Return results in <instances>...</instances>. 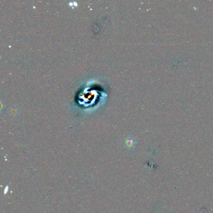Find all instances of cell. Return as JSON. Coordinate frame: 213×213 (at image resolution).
Listing matches in <instances>:
<instances>
[{
    "label": "cell",
    "instance_id": "2",
    "mask_svg": "<svg viewBox=\"0 0 213 213\" xmlns=\"http://www.w3.org/2000/svg\"><path fill=\"white\" fill-rule=\"evenodd\" d=\"M8 190H9V187H8V186H6V187L4 189V194L5 195H6L8 193Z\"/></svg>",
    "mask_w": 213,
    "mask_h": 213
},
{
    "label": "cell",
    "instance_id": "1",
    "mask_svg": "<svg viewBox=\"0 0 213 213\" xmlns=\"http://www.w3.org/2000/svg\"><path fill=\"white\" fill-rule=\"evenodd\" d=\"M136 144V140L134 139L133 138H131V137L127 138L124 141L125 147L127 149H133L134 148H135Z\"/></svg>",
    "mask_w": 213,
    "mask_h": 213
}]
</instances>
